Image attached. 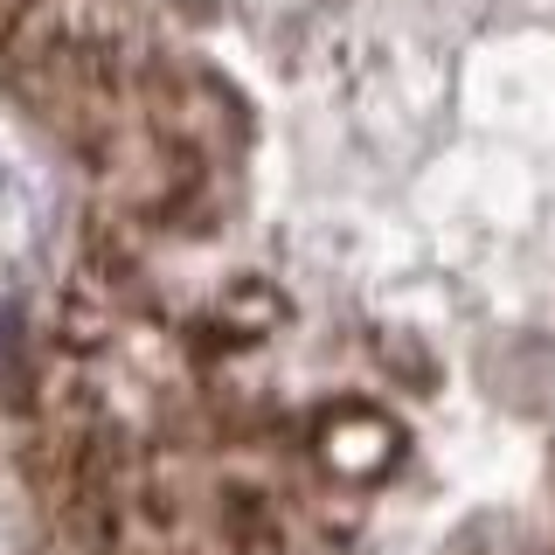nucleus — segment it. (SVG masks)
<instances>
[{"mask_svg":"<svg viewBox=\"0 0 555 555\" xmlns=\"http://www.w3.org/2000/svg\"><path fill=\"white\" fill-rule=\"evenodd\" d=\"M403 416H396L382 396H334V403H312L299 416V430H292V451L306 459L312 486H375L389 479L396 465H403Z\"/></svg>","mask_w":555,"mask_h":555,"instance_id":"f257e3e1","label":"nucleus"},{"mask_svg":"<svg viewBox=\"0 0 555 555\" xmlns=\"http://www.w3.org/2000/svg\"><path fill=\"white\" fill-rule=\"evenodd\" d=\"M216 312L236 326L243 340H257V347H264V340L278 334V326L292 320V292H278L264 271H236L230 285L216 292Z\"/></svg>","mask_w":555,"mask_h":555,"instance_id":"f03ea898","label":"nucleus"},{"mask_svg":"<svg viewBox=\"0 0 555 555\" xmlns=\"http://www.w3.org/2000/svg\"><path fill=\"white\" fill-rule=\"evenodd\" d=\"M181 354H188V369L195 375H216V369H230V361H243V354H257V340H243L230 320H222L216 306H202V312H188L181 320Z\"/></svg>","mask_w":555,"mask_h":555,"instance_id":"7ed1b4c3","label":"nucleus"},{"mask_svg":"<svg viewBox=\"0 0 555 555\" xmlns=\"http://www.w3.org/2000/svg\"><path fill=\"white\" fill-rule=\"evenodd\" d=\"M369 354H375V369L389 375V389H430V382H438V361H430V354H424V347H416L410 334L375 340Z\"/></svg>","mask_w":555,"mask_h":555,"instance_id":"20e7f679","label":"nucleus"},{"mask_svg":"<svg viewBox=\"0 0 555 555\" xmlns=\"http://www.w3.org/2000/svg\"><path fill=\"white\" fill-rule=\"evenodd\" d=\"M542 555H555V548H542Z\"/></svg>","mask_w":555,"mask_h":555,"instance_id":"39448f33","label":"nucleus"}]
</instances>
